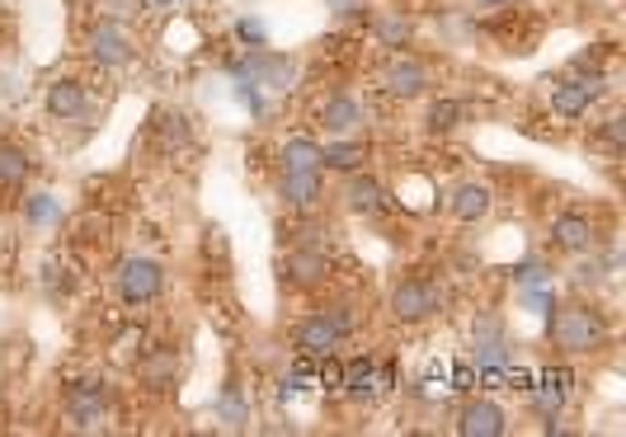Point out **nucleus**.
I'll list each match as a JSON object with an SVG mask.
<instances>
[{
	"label": "nucleus",
	"instance_id": "obj_1",
	"mask_svg": "<svg viewBox=\"0 0 626 437\" xmlns=\"http://www.w3.org/2000/svg\"><path fill=\"white\" fill-rule=\"evenodd\" d=\"M552 339L561 353H598L603 339H608V325H603V315L594 306H565L556 311V321H552Z\"/></svg>",
	"mask_w": 626,
	"mask_h": 437
},
{
	"label": "nucleus",
	"instance_id": "obj_2",
	"mask_svg": "<svg viewBox=\"0 0 626 437\" xmlns=\"http://www.w3.org/2000/svg\"><path fill=\"white\" fill-rule=\"evenodd\" d=\"M344 334H349V315L344 311H316V315H306V321L297 325L292 344H297L302 357H325V353L340 348Z\"/></svg>",
	"mask_w": 626,
	"mask_h": 437
},
{
	"label": "nucleus",
	"instance_id": "obj_3",
	"mask_svg": "<svg viewBox=\"0 0 626 437\" xmlns=\"http://www.w3.org/2000/svg\"><path fill=\"white\" fill-rule=\"evenodd\" d=\"M443 311V292L428 283V277H405V283H396V292H391V315H396L401 325H424L428 315Z\"/></svg>",
	"mask_w": 626,
	"mask_h": 437
},
{
	"label": "nucleus",
	"instance_id": "obj_4",
	"mask_svg": "<svg viewBox=\"0 0 626 437\" xmlns=\"http://www.w3.org/2000/svg\"><path fill=\"white\" fill-rule=\"evenodd\" d=\"M165 287V268L161 264H151V260H128L119 268V292H123V302L128 306H147L155 302Z\"/></svg>",
	"mask_w": 626,
	"mask_h": 437
},
{
	"label": "nucleus",
	"instance_id": "obj_5",
	"mask_svg": "<svg viewBox=\"0 0 626 437\" xmlns=\"http://www.w3.org/2000/svg\"><path fill=\"white\" fill-rule=\"evenodd\" d=\"M382 90L391 99H415L428 90V71L424 62H415V57H391L386 71H382Z\"/></svg>",
	"mask_w": 626,
	"mask_h": 437
},
{
	"label": "nucleus",
	"instance_id": "obj_6",
	"mask_svg": "<svg viewBox=\"0 0 626 437\" xmlns=\"http://www.w3.org/2000/svg\"><path fill=\"white\" fill-rule=\"evenodd\" d=\"M363 118H367L363 104H359V99H349V94H330L325 104L316 109V123H321L330 136H354Z\"/></svg>",
	"mask_w": 626,
	"mask_h": 437
},
{
	"label": "nucleus",
	"instance_id": "obj_7",
	"mask_svg": "<svg viewBox=\"0 0 626 437\" xmlns=\"http://www.w3.org/2000/svg\"><path fill=\"white\" fill-rule=\"evenodd\" d=\"M279 193H283V203L292 207V212H311L325 197V189H321V170H283V184H279Z\"/></svg>",
	"mask_w": 626,
	"mask_h": 437
},
{
	"label": "nucleus",
	"instance_id": "obj_8",
	"mask_svg": "<svg viewBox=\"0 0 626 437\" xmlns=\"http://www.w3.org/2000/svg\"><path fill=\"white\" fill-rule=\"evenodd\" d=\"M283 277L292 287H302V292H311V287H321L325 277H330V260L321 250H297V254H287V264H283Z\"/></svg>",
	"mask_w": 626,
	"mask_h": 437
},
{
	"label": "nucleus",
	"instance_id": "obj_9",
	"mask_svg": "<svg viewBox=\"0 0 626 437\" xmlns=\"http://www.w3.org/2000/svg\"><path fill=\"white\" fill-rule=\"evenodd\" d=\"M552 245L565 250V254H584L594 245V222L589 216H579V212H565L552 222Z\"/></svg>",
	"mask_w": 626,
	"mask_h": 437
},
{
	"label": "nucleus",
	"instance_id": "obj_10",
	"mask_svg": "<svg viewBox=\"0 0 626 437\" xmlns=\"http://www.w3.org/2000/svg\"><path fill=\"white\" fill-rule=\"evenodd\" d=\"M594 99H598V81H561V85H552V109L561 118H584L594 109Z\"/></svg>",
	"mask_w": 626,
	"mask_h": 437
},
{
	"label": "nucleus",
	"instance_id": "obj_11",
	"mask_svg": "<svg viewBox=\"0 0 626 437\" xmlns=\"http://www.w3.org/2000/svg\"><path fill=\"white\" fill-rule=\"evenodd\" d=\"M386 386H391V372L377 376L373 357H359V363H349V367H344V382H340V390L354 395V400H367V395H377V390H386Z\"/></svg>",
	"mask_w": 626,
	"mask_h": 437
},
{
	"label": "nucleus",
	"instance_id": "obj_12",
	"mask_svg": "<svg viewBox=\"0 0 626 437\" xmlns=\"http://www.w3.org/2000/svg\"><path fill=\"white\" fill-rule=\"evenodd\" d=\"M457 433H466V437H499V433H504V409L491 405V400L466 405V409L457 414Z\"/></svg>",
	"mask_w": 626,
	"mask_h": 437
},
{
	"label": "nucleus",
	"instance_id": "obj_13",
	"mask_svg": "<svg viewBox=\"0 0 626 437\" xmlns=\"http://www.w3.org/2000/svg\"><path fill=\"white\" fill-rule=\"evenodd\" d=\"M85 109H90V99H85V85L81 81H52L48 85V113L52 118L71 123V118H81Z\"/></svg>",
	"mask_w": 626,
	"mask_h": 437
},
{
	"label": "nucleus",
	"instance_id": "obj_14",
	"mask_svg": "<svg viewBox=\"0 0 626 437\" xmlns=\"http://www.w3.org/2000/svg\"><path fill=\"white\" fill-rule=\"evenodd\" d=\"M344 197H349V207L354 212H363V216H377V212H391V197H386V189L377 184V179H349V189H344Z\"/></svg>",
	"mask_w": 626,
	"mask_h": 437
},
{
	"label": "nucleus",
	"instance_id": "obj_15",
	"mask_svg": "<svg viewBox=\"0 0 626 437\" xmlns=\"http://www.w3.org/2000/svg\"><path fill=\"white\" fill-rule=\"evenodd\" d=\"M29 151L24 146H14V142H0V193H19L29 184Z\"/></svg>",
	"mask_w": 626,
	"mask_h": 437
},
{
	"label": "nucleus",
	"instance_id": "obj_16",
	"mask_svg": "<svg viewBox=\"0 0 626 437\" xmlns=\"http://www.w3.org/2000/svg\"><path fill=\"white\" fill-rule=\"evenodd\" d=\"M533 390V400H537V409L546 414V419H556L561 414V405H565V395H571V372H546L537 386H527Z\"/></svg>",
	"mask_w": 626,
	"mask_h": 437
},
{
	"label": "nucleus",
	"instance_id": "obj_17",
	"mask_svg": "<svg viewBox=\"0 0 626 437\" xmlns=\"http://www.w3.org/2000/svg\"><path fill=\"white\" fill-rule=\"evenodd\" d=\"M447 212H453L457 222H481V216L491 212V189L485 184H462L453 193V203H447Z\"/></svg>",
	"mask_w": 626,
	"mask_h": 437
},
{
	"label": "nucleus",
	"instance_id": "obj_18",
	"mask_svg": "<svg viewBox=\"0 0 626 437\" xmlns=\"http://www.w3.org/2000/svg\"><path fill=\"white\" fill-rule=\"evenodd\" d=\"M90 57H94V62H104V67L128 62V38L113 29V24H100V29L90 33Z\"/></svg>",
	"mask_w": 626,
	"mask_h": 437
},
{
	"label": "nucleus",
	"instance_id": "obj_19",
	"mask_svg": "<svg viewBox=\"0 0 626 437\" xmlns=\"http://www.w3.org/2000/svg\"><path fill=\"white\" fill-rule=\"evenodd\" d=\"M363 161H367V146L354 142V136H349V142H330V146H321V165H325V170H359Z\"/></svg>",
	"mask_w": 626,
	"mask_h": 437
},
{
	"label": "nucleus",
	"instance_id": "obj_20",
	"mask_svg": "<svg viewBox=\"0 0 626 437\" xmlns=\"http://www.w3.org/2000/svg\"><path fill=\"white\" fill-rule=\"evenodd\" d=\"M283 170H321V174H325V165H321V146H316V142H306V136L287 142V146H283Z\"/></svg>",
	"mask_w": 626,
	"mask_h": 437
},
{
	"label": "nucleus",
	"instance_id": "obj_21",
	"mask_svg": "<svg viewBox=\"0 0 626 437\" xmlns=\"http://www.w3.org/2000/svg\"><path fill=\"white\" fill-rule=\"evenodd\" d=\"M457 118H462L457 99H438V104H428V132H453Z\"/></svg>",
	"mask_w": 626,
	"mask_h": 437
},
{
	"label": "nucleus",
	"instance_id": "obj_22",
	"mask_svg": "<svg viewBox=\"0 0 626 437\" xmlns=\"http://www.w3.org/2000/svg\"><path fill=\"white\" fill-rule=\"evenodd\" d=\"M161 132H165V146H174V142H189V118L184 113H161Z\"/></svg>",
	"mask_w": 626,
	"mask_h": 437
},
{
	"label": "nucleus",
	"instance_id": "obj_23",
	"mask_svg": "<svg viewBox=\"0 0 626 437\" xmlns=\"http://www.w3.org/2000/svg\"><path fill=\"white\" fill-rule=\"evenodd\" d=\"M598 136H603V146H608V151H622V142H626V118H608Z\"/></svg>",
	"mask_w": 626,
	"mask_h": 437
},
{
	"label": "nucleus",
	"instance_id": "obj_24",
	"mask_svg": "<svg viewBox=\"0 0 626 437\" xmlns=\"http://www.w3.org/2000/svg\"><path fill=\"white\" fill-rule=\"evenodd\" d=\"M142 376H147V382H151L155 390H161L165 376H174V357H161V363H147V367H142Z\"/></svg>",
	"mask_w": 626,
	"mask_h": 437
}]
</instances>
